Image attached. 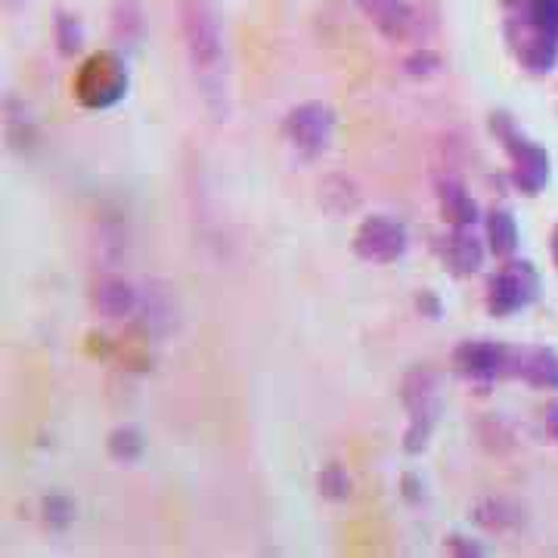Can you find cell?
<instances>
[{
  "label": "cell",
  "instance_id": "obj_1",
  "mask_svg": "<svg viewBox=\"0 0 558 558\" xmlns=\"http://www.w3.org/2000/svg\"><path fill=\"white\" fill-rule=\"evenodd\" d=\"M180 38L205 97H220L223 81V28L211 0H180Z\"/></svg>",
  "mask_w": 558,
  "mask_h": 558
},
{
  "label": "cell",
  "instance_id": "obj_2",
  "mask_svg": "<svg viewBox=\"0 0 558 558\" xmlns=\"http://www.w3.org/2000/svg\"><path fill=\"white\" fill-rule=\"evenodd\" d=\"M400 403L407 410V432H403V450L418 457L428 450L435 438L440 413H444V395H440V376L432 366H413L400 381Z\"/></svg>",
  "mask_w": 558,
  "mask_h": 558
},
{
  "label": "cell",
  "instance_id": "obj_3",
  "mask_svg": "<svg viewBox=\"0 0 558 558\" xmlns=\"http://www.w3.org/2000/svg\"><path fill=\"white\" fill-rule=\"evenodd\" d=\"M490 131L502 143L506 156L512 161V183L519 186L524 196H539L549 186V178H553L549 153L539 146L537 140L521 134L519 124L509 119L506 112H494L490 116Z\"/></svg>",
  "mask_w": 558,
  "mask_h": 558
},
{
  "label": "cell",
  "instance_id": "obj_4",
  "mask_svg": "<svg viewBox=\"0 0 558 558\" xmlns=\"http://www.w3.org/2000/svg\"><path fill=\"white\" fill-rule=\"evenodd\" d=\"M506 40L521 69L534 75H549L556 69L558 38L534 20L527 0H506Z\"/></svg>",
  "mask_w": 558,
  "mask_h": 558
},
{
  "label": "cell",
  "instance_id": "obj_5",
  "mask_svg": "<svg viewBox=\"0 0 558 558\" xmlns=\"http://www.w3.org/2000/svg\"><path fill=\"white\" fill-rule=\"evenodd\" d=\"M128 87H131L128 65H124V60H121L116 50L94 53L90 60L81 65L78 75L72 81L75 100H78L84 109H94V112H102V109L119 106V102L128 97Z\"/></svg>",
  "mask_w": 558,
  "mask_h": 558
},
{
  "label": "cell",
  "instance_id": "obj_6",
  "mask_svg": "<svg viewBox=\"0 0 558 558\" xmlns=\"http://www.w3.org/2000/svg\"><path fill=\"white\" fill-rule=\"evenodd\" d=\"M336 128H339L336 109L319 100L292 106L286 121H282V134L301 159H319L332 146Z\"/></svg>",
  "mask_w": 558,
  "mask_h": 558
},
{
  "label": "cell",
  "instance_id": "obj_7",
  "mask_svg": "<svg viewBox=\"0 0 558 558\" xmlns=\"http://www.w3.org/2000/svg\"><path fill=\"white\" fill-rule=\"evenodd\" d=\"M539 299V274L531 260H506L487 282V314L515 317Z\"/></svg>",
  "mask_w": 558,
  "mask_h": 558
},
{
  "label": "cell",
  "instance_id": "obj_8",
  "mask_svg": "<svg viewBox=\"0 0 558 558\" xmlns=\"http://www.w3.org/2000/svg\"><path fill=\"white\" fill-rule=\"evenodd\" d=\"M354 255L366 264H395L410 248L407 223L391 215H369L354 230Z\"/></svg>",
  "mask_w": 558,
  "mask_h": 558
},
{
  "label": "cell",
  "instance_id": "obj_9",
  "mask_svg": "<svg viewBox=\"0 0 558 558\" xmlns=\"http://www.w3.org/2000/svg\"><path fill=\"white\" fill-rule=\"evenodd\" d=\"M450 363L462 379L475 385H494L497 379L512 376V348L490 339L459 341Z\"/></svg>",
  "mask_w": 558,
  "mask_h": 558
},
{
  "label": "cell",
  "instance_id": "obj_10",
  "mask_svg": "<svg viewBox=\"0 0 558 558\" xmlns=\"http://www.w3.org/2000/svg\"><path fill=\"white\" fill-rule=\"evenodd\" d=\"M363 16L376 25L381 38L400 44L410 40L418 28V10L413 0H360Z\"/></svg>",
  "mask_w": 558,
  "mask_h": 558
},
{
  "label": "cell",
  "instance_id": "obj_11",
  "mask_svg": "<svg viewBox=\"0 0 558 558\" xmlns=\"http://www.w3.org/2000/svg\"><path fill=\"white\" fill-rule=\"evenodd\" d=\"M512 379L537 391H558V351L546 344L512 348Z\"/></svg>",
  "mask_w": 558,
  "mask_h": 558
},
{
  "label": "cell",
  "instance_id": "obj_12",
  "mask_svg": "<svg viewBox=\"0 0 558 558\" xmlns=\"http://www.w3.org/2000/svg\"><path fill=\"white\" fill-rule=\"evenodd\" d=\"M484 242L475 236V227H450V233L440 242V258L457 277H472L484 267Z\"/></svg>",
  "mask_w": 558,
  "mask_h": 558
},
{
  "label": "cell",
  "instance_id": "obj_13",
  "mask_svg": "<svg viewBox=\"0 0 558 558\" xmlns=\"http://www.w3.org/2000/svg\"><path fill=\"white\" fill-rule=\"evenodd\" d=\"M94 311L100 314L102 319H128L134 317L140 311V292L134 289V282H128L124 277H102L97 286H94Z\"/></svg>",
  "mask_w": 558,
  "mask_h": 558
},
{
  "label": "cell",
  "instance_id": "obj_14",
  "mask_svg": "<svg viewBox=\"0 0 558 558\" xmlns=\"http://www.w3.org/2000/svg\"><path fill=\"white\" fill-rule=\"evenodd\" d=\"M435 196L440 205V218L450 227H475L481 220V208L475 196L469 193V186L453 174H444L435 183Z\"/></svg>",
  "mask_w": 558,
  "mask_h": 558
},
{
  "label": "cell",
  "instance_id": "obj_15",
  "mask_svg": "<svg viewBox=\"0 0 558 558\" xmlns=\"http://www.w3.org/2000/svg\"><path fill=\"white\" fill-rule=\"evenodd\" d=\"M484 236H487V248H490L494 258L509 260L519 252L521 245L519 220H515L512 211H506V208H494L484 218Z\"/></svg>",
  "mask_w": 558,
  "mask_h": 558
},
{
  "label": "cell",
  "instance_id": "obj_16",
  "mask_svg": "<svg viewBox=\"0 0 558 558\" xmlns=\"http://www.w3.org/2000/svg\"><path fill=\"white\" fill-rule=\"evenodd\" d=\"M360 186L344 174H329V178L319 183V205L326 215L332 218H344V215H354L360 208Z\"/></svg>",
  "mask_w": 558,
  "mask_h": 558
},
{
  "label": "cell",
  "instance_id": "obj_17",
  "mask_svg": "<svg viewBox=\"0 0 558 558\" xmlns=\"http://www.w3.org/2000/svg\"><path fill=\"white\" fill-rule=\"evenodd\" d=\"M112 38L119 47L143 38V0H112Z\"/></svg>",
  "mask_w": 558,
  "mask_h": 558
},
{
  "label": "cell",
  "instance_id": "obj_18",
  "mask_svg": "<svg viewBox=\"0 0 558 558\" xmlns=\"http://www.w3.org/2000/svg\"><path fill=\"white\" fill-rule=\"evenodd\" d=\"M475 521H478L481 527H487V531H509V527H519L521 524V512L512 502H506V499L487 497L478 499Z\"/></svg>",
  "mask_w": 558,
  "mask_h": 558
},
{
  "label": "cell",
  "instance_id": "obj_19",
  "mask_svg": "<svg viewBox=\"0 0 558 558\" xmlns=\"http://www.w3.org/2000/svg\"><path fill=\"white\" fill-rule=\"evenodd\" d=\"M7 140L13 149L20 153H28L35 143H38V128H35V119L25 112V106H20L16 100L7 102Z\"/></svg>",
  "mask_w": 558,
  "mask_h": 558
},
{
  "label": "cell",
  "instance_id": "obj_20",
  "mask_svg": "<svg viewBox=\"0 0 558 558\" xmlns=\"http://www.w3.org/2000/svg\"><path fill=\"white\" fill-rule=\"evenodd\" d=\"M106 450L121 465H134L143 457V450H146V440H143V435H140L134 425H119L116 432H109Z\"/></svg>",
  "mask_w": 558,
  "mask_h": 558
},
{
  "label": "cell",
  "instance_id": "obj_21",
  "mask_svg": "<svg viewBox=\"0 0 558 558\" xmlns=\"http://www.w3.org/2000/svg\"><path fill=\"white\" fill-rule=\"evenodd\" d=\"M140 317L146 323L149 332H168L174 326V307L165 292H149L146 299L140 301Z\"/></svg>",
  "mask_w": 558,
  "mask_h": 558
},
{
  "label": "cell",
  "instance_id": "obj_22",
  "mask_svg": "<svg viewBox=\"0 0 558 558\" xmlns=\"http://www.w3.org/2000/svg\"><path fill=\"white\" fill-rule=\"evenodd\" d=\"M317 490L323 499L341 502V499L351 497V475L341 469L339 462H329V465H323V469H319Z\"/></svg>",
  "mask_w": 558,
  "mask_h": 558
},
{
  "label": "cell",
  "instance_id": "obj_23",
  "mask_svg": "<svg viewBox=\"0 0 558 558\" xmlns=\"http://www.w3.org/2000/svg\"><path fill=\"white\" fill-rule=\"evenodd\" d=\"M40 512H44V521H47V527L50 531H69L72 524H75V515H78V509H75V502L69 497H62V494H53V497H47L40 502Z\"/></svg>",
  "mask_w": 558,
  "mask_h": 558
},
{
  "label": "cell",
  "instance_id": "obj_24",
  "mask_svg": "<svg viewBox=\"0 0 558 558\" xmlns=\"http://www.w3.org/2000/svg\"><path fill=\"white\" fill-rule=\"evenodd\" d=\"M57 44H60L62 57H75L84 50V25L78 16H72L65 10L57 13Z\"/></svg>",
  "mask_w": 558,
  "mask_h": 558
},
{
  "label": "cell",
  "instance_id": "obj_25",
  "mask_svg": "<svg viewBox=\"0 0 558 558\" xmlns=\"http://www.w3.org/2000/svg\"><path fill=\"white\" fill-rule=\"evenodd\" d=\"M440 69H444V60H440L438 50H432V47H418L413 50L407 60H403V72L410 75V78H435Z\"/></svg>",
  "mask_w": 558,
  "mask_h": 558
},
{
  "label": "cell",
  "instance_id": "obj_26",
  "mask_svg": "<svg viewBox=\"0 0 558 558\" xmlns=\"http://www.w3.org/2000/svg\"><path fill=\"white\" fill-rule=\"evenodd\" d=\"M444 553H450V556H459V558H481L487 556L490 549L478 543V539L465 537V534H450L447 543H444Z\"/></svg>",
  "mask_w": 558,
  "mask_h": 558
},
{
  "label": "cell",
  "instance_id": "obj_27",
  "mask_svg": "<svg viewBox=\"0 0 558 558\" xmlns=\"http://www.w3.org/2000/svg\"><path fill=\"white\" fill-rule=\"evenodd\" d=\"M527 7H531L534 20H537L549 35H556L558 38V0H527Z\"/></svg>",
  "mask_w": 558,
  "mask_h": 558
},
{
  "label": "cell",
  "instance_id": "obj_28",
  "mask_svg": "<svg viewBox=\"0 0 558 558\" xmlns=\"http://www.w3.org/2000/svg\"><path fill=\"white\" fill-rule=\"evenodd\" d=\"M416 311L422 314V317L440 319V314H444V304H440V299L432 292V289H422V292L416 295Z\"/></svg>",
  "mask_w": 558,
  "mask_h": 558
},
{
  "label": "cell",
  "instance_id": "obj_29",
  "mask_svg": "<svg viewBox=\"0 0 558 558\" xmlns=\"http://www.w3.org/2000/svg\"><path fill=\"white\" fill-rule=\"evenodd\" d=\"M546 428H549V435L558 440V400L556 403H549V410H546Z\"/></svg>",
  "mask_w": 558,
  "mask_h": 558
},
{
  "label": "cell",
  "instance_id": "obj_30",
  "mask_svg": "<svg viewBox=\"0 0 558 558\" xmlns=\"http://www.w3.org/2000/svg\"><path fill=\"white\" fill-rule=\"evenodd\" d=\"M549 248H553V260H556V267H558V223H556V230H553V242H549Z\"/></svg>",
  "mask_w": 558,
  "mask_h": 558
}]
</instances>
